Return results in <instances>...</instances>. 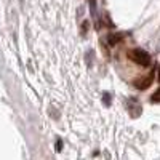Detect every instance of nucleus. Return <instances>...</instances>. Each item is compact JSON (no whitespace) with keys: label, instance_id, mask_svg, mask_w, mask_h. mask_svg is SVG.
Masks as SVG:
<instances>
[{"label":"nucleus","instance_id":"2","mask_svg":"<svg viewBox=\"0 0 160 160\" xmlns=\"http://www.w3.org/2000/svg\"><path fill=\"white\" fill-rule=\"evenodd\" d=\"M154 74H155V71H151L144 78L136 80V82H135V87H136L138 90H146V88H149V87L152 85V82H154Z\"/></svg>","mask_w":160,"mask_h":160},{"label":"nucleus","instance_id":"1","mask_svg":"<svg viewBox=\"0 0 160 160\" xmlns=\"http://www.w3.org/2000/svg\"><path fill=\"white\" fill-rule=\"evenodd\" d=\"M128 56L133 62H136L139 66H142V68H148V66L151 64V55L148 51H144V50H139V48H135V50H131L128 53Z\"/></svg>","mask_w":160,"mask_h":160},{"label":"nucleus","instance_id":"3","mask_svg":"<svg viewBox=\"0 0 160 160\" xmlns=\"http://www.w3.org/2000/svg\"><path fill=\"white\" fill-rule=\"evenodd\" d=\"M122 38H123V34H114V32H111V34L108 35V43H109L111 47H114V45H117Z\"/></svg>","mask_w":160,"mask_h":160},{"label":"nucleus","instance_id":"4","mask_svg":"<svg viewBox=\"0 0 160 160\" xmlns=\"http://www.w3.org/2000/svg\"><path fill=\"white\" fill-rule=\"evenodd\" d=\"M111 101H112L111 95H109V93H104V95H102V102H104V106H111Z\"/></svg>","mask_w":160,"mask_h":160},{"label":"nucleus","instance_id":"6","mask_svg":"<svg viewBox=\"0 0 160 160\" xmlns=\"http://www.w3.org/2000/svg\"><path fill=\"white\" fill-rule=\"evenodd\" d=\"M55 149H56L58 152H61V151H62V141H61V139H58V141H56V148H55Z\"/></svg>","mask_w":160,"mask_h":160},{"label":"nucleus","instance_id":"7","mask_svg":"<svg viewBox=\"0 0 160 160\" xmlns=\"http://www.w3.org/2000/svg\"><path fill=\"white\" fill-rule=\"evenodd\" d=\"M87 31H88V21H85L82 24V34H87Z\"/></svg>","mask_w":160,"mask_h":160},{"label":"nucleus","instance_id":"9","mask_svg":"<svg viewBox=\"0 0 160 160\" xmlns=\"http://www.w3.org/2000/svg\"><path fill=\"white\" fill-rule=\"evenodd\" d=\"M158 80H160V66H158Z\"/></svg>","mask_w":160,"mask_h":160},{"label":"nucleus","instance_id":"5","mask_svg":"<svg viewBox=\"0 0 160 160\" xmlns=\"http://www.w3.org/2000/svg\"><path fill=\"white\" fill-rule=\"evenodd\" d=\"M151 99H152V102H160V88H158V90L154 93Z\"/></svg>","mask_w":160,"mask_h":160},{"label":"nucleus","instance_id":"8","mask_svg":"<svg viewBox=\"0 0 160 160\" xmlns=\"http://www.w3.org/2000/svg\"><path fill=\"white\" fill-rule=\"evenodd\" d=\"M91 3V13H95V5H96V0H90Z\"/></svg>","mask_w":160,"mask_h":160}]
</instances>
